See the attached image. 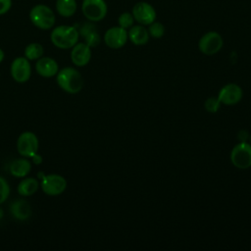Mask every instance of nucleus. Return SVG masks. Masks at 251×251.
Masks as SVG:
<instances>
[{"instance_id":"nucleus-1","label":"nucleus","mask_w":251,"mask_h":251,"mask_svg":"<svg viewBox=\"0 0 251 251\" xmlns=\"http://www.w3.org/2000/svg\"><path fill=\"white\" fill-rule=\"evenodd\" d=\"M58 85L68 93L75 94L83 86V78L78 71L74 68L66 67L57 73Z\"/></svg>"},{"instance_id":"nucleus-2","label":"nucleus","mask_w":251,"mask_h":251,"mask_svg":"<svg viewBox=\"0 0 251 251\" xmlns=\"http://www.w3.org/2000/svg\"><path fill=\"white\" fill-rule=\"evenodd\" d=\"M79 32L72 25L56 26L50 35L51 42L60 49H70L78 41Z\"/></svg>"},{"instance_id":"nucleus-3","label":"nucleus","mask_w":251,"mask_h":251,"mask_svg":"<svg viewBox=\"0 0 251 251\" xmlns=\"http://www.w3.org/2000/svg\"><path fill=\"white\" fill-rule=\"evenodd\" d=\"M30 22L40 29H49L53 27L56 17L52 9L44 4H37L29 11Z\"/></svg>"},{"instance_id":"nucleus-4","label":"nucleus","mask_w":251,"mask_h":251,"mask_svg":"<svg viewBox=\"0 0 251 251\" xmlns=\"http://www.w3.org/2000/svg\"><path fill=\"white\" fill-rule=\"evenodd\" d=\"M38 176L41 177L40 186L43 192L50 196H56L63 193L67 187V180L64 176L57 174L42 175L38 174Z\"/></svg>"},{"instance_id":"nucleus-5","label":"nucleus","mask_w":251,"mask_h":251,"mask_svg":"<svg viewBox=\"0 0 251 251\" xmlns=\"http://www.w3.org/2000/svg\"><path fill=\"white\" fill-rule=\"evenodd\" d=\"M81 11L90 22H99L106 17L108 8L104 0H83Z\"/></svg>"},{"instance_id":"nucleus-6","label":"nucleus","mask_w":251,"mask_h":251,"mask_svg":"<svg viewBox=\"0 0 251 251\" xmlns=\"http://www.w3.org/2000/svg\"><path fill=\"white\" fill-rule=\"evenodd\" d=\"M39 141L37 136L31 131H24L20 134L17 141V149L21 156L31 158L37 153Z\"/></svg>"},{"instance_id":"nucleus-7","label":"nucleus","mask_w":251,"mask_h":251,"mask_svg":"<svg viewBox=\"0 0 251 251\" xmlns=\"http://www.w3.org/2000/svg\"><path fill=\"white\" fill-rule=\"evenodd\" d=\"M232 165L238 169H248L251 167V144L240 142L235 145L230 153Z\"/></svg>"},{"instance_id":"nucleus-8","label":"nucleus","mask_w":251,"mask_h":251,"mask_svg":"<svg viewBox=\"0 0 251 251\" xmlns=\"http://www.w3.org/2000/svg\"><path fill=\"white\" fill-rule=\"evenodd\" d=\"M223 44L224 40L220 33L216 31H209L200 38L198 48L205 55H214L222 49Z\"/></svg>"},{"instance_id":"nucleus-9","label":"nucleus","mask_w":251,"mask_h":251,"mask_svg":"<svg viewBox=\"0 0 251 251\" xmlns=\"http://www.w3.org/2000/svg\"><path fill=\"white\" fill-rule=\"evenodd\" d=\"M131 14L134 21L142 25H149L156 20V11L153 6L147 2L136 3L132 8Z\"/></svg>"},{"instance_id":"nucleus-10","label":"nucleus","mask_w":251,"mask_h":251,"mask_svg":"<svg viewBox=\"0 0 251 251\" xmlns=\"http://www.w3.org/2000/svg\"><path fill=\"white\" fill-rule=\"evenodd\" d=\"M11 75L17 82L23 83L29 79L31 75V66L25 57L16 58L11 65Z\"/></svg>"},{"instance_id":"nucleus-11","label":"nucleus","mask_w":251,"mask_h":251,"mask_svg":"<svg viewBox=\"0 0 251 251\" xmlns=\"http://www.w3.org/2000/svg\"><path fill=\"white\" fill-rule=\"evenodd\" d=\"M127 30L121 26L110 27L104 34V41L106 45L112 49H119L123 47L127 41Z\"/></svg>"},{"instance_id":"nucleus-12","label":"nucleus","mask_w":251,"mask_h":251,"mask_svg":"<svg viewBox=\"0 0 251 251\" xmlns=\"http://www.w3.org/2000/svg\"><path fill=\"white\" fill-rule=\"evenodd\" d=\"M218 98L222 104L227 106L235 105L242 98V89L235 83H228L220 90Z\"/></svg>"},{"instance_id":"nucleus-13","label":"nucleus","mask_w":251,"mask_h":251,"mask_svg":"<svg viewBox=\"0 0 251 251\" xmlns=\"http://www.w3.org/2000/svg\"><path fill=\"white\" fill-rule=\"evenodd\" d=\"M91 58L90 47L86 43H76L72 47L71 60L77 67L86 66Z\"/></svg>"},{"instance_id":"nucleus-14","label":"nucleus","mask_w":251,"mask_h":251,"mask_svg":"<svg viewBox=\"0 0 251 251\" xmlns=\"http://www.w3.org/2000/svg\"><path fill=\"white\" fill-rule=\"evenodd\" d=\"M37 74L43 77H52L57 75L59 67L57 62L50 57H41L35 64Z\"/></svg>"},{"instance_id":"nucleus-15","label":"nucleus","mask_w":251,"mask_h":251,"mask_svg":"<svg viewBox=\"0 0 251 251\" xmlns=\"http://www.w3.org/2000/svg\"><path fill=\"white\" fill-rule=\"evenodd\" d=\"M11 213L15 219H18L19 221H26L31 216V207L27 201L19 199L12 203Z\"/></svg>"},{"instance_id":"nucleus-16","label":"nucleus","mask_w":251,"mask_h":251,"mask_svg":"<svg viewBox=\"0 0 251 251\" xmlns=\"http://www.w3.org/2000/svg\"><path fill=\"white\" fill-rule=\"evenodd\" d=\"M127 36L129 40L134 45H144L149 40V32L148 29L144 27L142 25H132L127 31Z\"/></svg>"},{"instance_id":"nucleus-17","label":"nucleus","mask_w":251,"mask_h":251,"mask_svg":"<svg viewBox=\"0 0 251 251\" xmlns=\"http://www.w3.org/2000/svg\"><path fill=\"white\" fill-rule=\"evenodd\" d=\"M9 170L12 176L16 177H24L30 172L31 164L27 159L25 158L16 159L10 164Z\"/></svg>"},{"instance_id":"nucleus-18","label":"nucleus","mask_w":251,"mask_h":251,"mask_svg":"<svg viewBox=\"0 0 251 251\" xmlns=\"http://www.w3.org/2000/svg\"><path fill=\"white\" fill-rule=\"evenodd\" d=\"M81 35H83L85 39V43L89 47H96L100 43V36L97 33L95 26L91 24L84 25L80 29Z\"/></svg>"},{"instance_id":"nucleus-19","label":"nucleus","mask_w":251,"mask_h":251,"mask_svg":"<svg viewBox=\"0 0 251 251\" xmlns=\"http://www.w3.org/2000/svg\"><path fill=\"white\" fill-rule=\"evenodd\" d=\"M39 186V182L34 177L25 178L20 181L18 185V192L22 196H30L34 194Z\"/></svg>"},{"instance_id":"nucleus-20","label":"nucleus","mask_w":251,"mask_h":251,"mask_svg":"<svg viewBox=\"0 0 251 251\" xmlns=\"http://www.w3.org/2000/svg\"><path fill=\"white\" fill-rule=\"evenodd\" d=\"M76 1L75 0H57L56 10L60 16L69 18L72 17L76 11Z\"/></svg>"},{"instance_id":"nucleus-21","label":"nucleus","mask_w":251,"mask_h":251,"mask_svg":"<svg viewBox=\"0 0 251 251\" xmlns=\"http://www.w3.org/2000/svg\"><path fill=\"white\" fill-rule=\"evenodd\" d=\"M43 53H44V49L42 45L36 42L29 43L25 48V57L27 60H38L39 58L42 57Z\"/></svg>"},{"instance_id":"nucleus-22","label":"nucleus","mask_w":251,"mask_h":251,"mask_svg":"<svg viewBox=\"0 0 251 251\" xmlns=\"http://www.w3.org/2000/svg\"><path fill=\"white\" fill-rule=\"evenodd\" d=\"M133 22H134V18L132 16V14H130L128 12H125V13L121 14L118 19L119 26H121L125 29L130 28L133 25Z\"/></svg>"},{"instance_id":"nucleus-23","label":"nucleus","mask_w":251,"mask_h":251,"mask_svg":"<svg viewBox=\"0 0 251 251\" xmlns=\"http://www.w3.org/2000/svg\"><path fill=\"white\" fill-rule=\"evenodd\" d=\"M148 32H149V35H151L154 38H161L165 33V27L161 23L153 22L152 24L149 25Z\"/></svg>"},{"instance_id":"nucleus-24","label":"nucleus","mask_w":251,"mask_h":251,"mask_svg":"<svg viewBox=\"0 0 251 251\" xmlns=\"http://www.w3.org/2000/svg\"><path fill=\"white\" fill-rule=\"evenodd\" d=\"M221 101L219 100V98L217 97H210L208 98L205 103H204V107L206 109L207 112L209 113H216L218 112V110L220 109L221 107Z\"/></svg>"},{"instance_id":"nucleus-25","label":"nucleus","mask_w":251,"mask_h":251,"mask_svg":"<svg viewBox=\"0 0 251 251\" xmlns=\"http://www.w3.org/2000/svg\"><path fill=\"white\" fill-rule=\"evenodd\" d=\"M10 194V186L7 180L0 176V204L4 203Z\"/></svg>"},{"instance_id":"nucleus-26","label":"nucleus","mask_w":251,"mask_h":251,"mask_svg":"<svg viewBox=\"0 0 251 251\" xmlns=\"http://www.w3.org/2000/svg\"><path fill=\"white\" fill-rule=\"evenodd\" d=\"M12 7V0H0V16L6 14Z\"/></svg>"},{"instance_id":"nucleus-27","label":"nucleus","mask_w":251,"mask_h":251,"mask_svg":"<svg viewBox=\"0 0 251 251\" xmlns=\"http://www.w3.org/2000/svg\"><path fill=\"white\" fill-rule=\"evenodd\" d=\"M238 138L241 142H246L248 139V132L246 130H241L238 132Z\"/></svg>"},{"instance_id":"nucleus-28","label":"nucleus","mask_w":251,"mask_h":251,"mask_svg":"<svg viewBox=\"0 0 251 251\" xmlns=\"http://www.w3.org/2000/svg\"><path fill=\"white\" fill-rule=\"evenodd\" d=\"M31 159H32V162H33L35 165H39V164L42 162V158H41V156H40V155H38L37 153H36V154H34V155L31 157Z\"/></svg>"},{"instance_id":"nucleus-29","label":"nucleus","mask_w":251,"mask_h":251,"mask_svg":"<svg viewBox=\"0 0 251 251\" xmlns=\"http://www.w3.org/2000/svg\"><path fill=\"white\" fill-rule=\"evenodd\" d=\"M3 59H4V52H3V50L0 48V63L3 61Z\"/></svg>"},{"instance_id":"nucleus-30","label":"nucleus","mask_w":251,"mask_h":251,"mask_svg":"<svg viewBox=\"0 0 251 251\" xmlns=\"http://www.w3.org/2000/svg\"><path fill=\"white\" fill-rule=\"evenodd\" d=\"M2 216H3V211H2V209H0V219L2 218Z\"/></svg>"},{"instance_id":"nucleus-31","label":"nucleus","mask_w":251,"mask_h":251,"mask_svg":"<svg viewBox=\"0 0 251 251\" xmlns=\"http://www.w3.org/2000/svg\"><path fill=\"white\" fill-rule=\"evenodd\" d=\"M250 141H251V135H250Z\"/></svg>"}]
</instances>
